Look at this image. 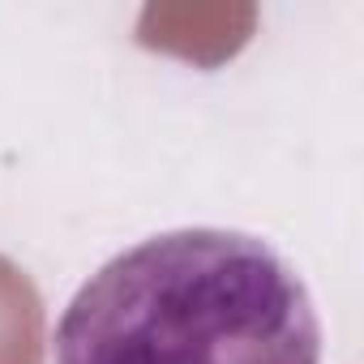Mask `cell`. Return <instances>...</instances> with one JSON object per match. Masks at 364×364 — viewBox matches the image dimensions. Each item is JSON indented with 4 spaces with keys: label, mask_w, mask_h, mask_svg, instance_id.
<instances>
[{
    "label": "cell",
    "mask_w": 364,
    "mask_h": 364,
    "mask_svg": "<svg viewBox=\"0 0 364 364\" xmlns=\"http://www.w3.org/2000/svg\"><path fill=\"white\" fill-rule=\"evenodd\" d=\"M56 364H321L296 266L249 232L180 228L99 266L52 334Z\"/></svg>",
    "instance_id": "cell-1"
}]
</instances>
